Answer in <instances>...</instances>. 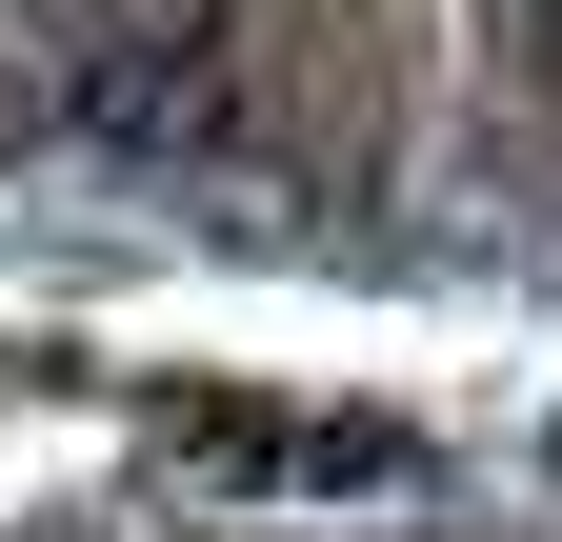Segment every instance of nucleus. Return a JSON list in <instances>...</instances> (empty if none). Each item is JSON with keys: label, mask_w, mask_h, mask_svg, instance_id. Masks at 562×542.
<instances>
[{"label": "nucleus", "mask_w": 562, "mask_h": 542, "mask_svg": "<svg viewBox=\"0 0 562 542\" xmlns=\"http://www.w3.org/2000/svg\"><path fill=\"white\" fill-rule=\"evenodd\" d=\"M60 142H81V161H140V181H181V161H222V142H241V81H222L201 41H81Z\"/></svg>", "instance_id": "nucleus-1"}, {"label": "nucleus", "mask_w": 562, "mask_h": 542, "mask_svg": "<svg viewBox=\"0 0 562 542\" xmlns=\"http://www.w3.org/2000/svg\"><path fill=\"white\" fill-rule=\"evenodd\" d=\"M181 462L201 483H402V422H181Z\"/></svg>", "instance_id": "nucleus-2"}]
</instances>
